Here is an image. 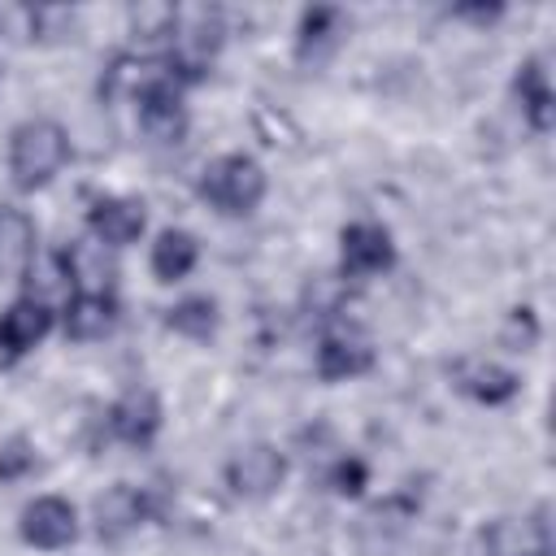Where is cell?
Returning <instances> with one entry per match:
<instances>
[{
    "instance_id": "cell-20",
    "label": "cell",
    "mask_w": 556,
    "mask_h": 556,
    "mask_svg": "<svg viewBox=\"0 0 556 556\" xmlns=\"http://www.w3.org/2000/svg\"><path fill=\"white\" fill-rule=\"evenodd\" d=\"M165 326H169L174 334H182V339H213V330H217V300H208V295H187V300H178V304L165 313Z\"/></svg>"
},
{
    "instance_id": "cell-19",
    "label": "cell",
    "mask_w": 556,
    "mask_h": 556,
    "mask_svg": "<svg viewBox=\"0 0 556 556\" xmlns=\"http://www.w3.org/2000/svg\"><path fill=\"white\" fill-rule=\"evenodd\" d=\"M195 261H200V243H195L191 230H174L169 226V230L156 235V243H152V274H156V282L187 278L195 269Z\"/></svg>"
},
{
    "instance_id": "cell-6",
    "label": "cell",
    "mask_w": 556,
    "mask_h": 556,
    "mask_svg": "<svg viewBox=\"0 0 556 556\" xmlns=\"http://www.w3.org/2000/svg\"><path fill=\"white\" fill-rule=\"evenodd\" d=\"M17 534L22 543L39 547V552H56V547H70L78 539V513L70 500L61 495H39L22 508V521H17Z\"/></svg>"
},
{
    "instance_id": "cell-3",
    "label": "cell",
    "mask_w": 556,
    "mask_h": 556,
    "mask_svg": "<svg viewBox=\"0 0 556 556\" xmlns=\"http://www.w3.org/2000/svg\"><path fill=\"white\" fill-rule=\"evenodd\" d=\"M135 113H139V130H143L152 143H178L182 130H187L182 87H178L165 70L139 83V91H135Z\"/></svg>"
},
{
    "instance_id": "cell-5",
    "label": "cell",
    "mask_w": 556,
    "mask_h": 556,
    "mask_svg": "<svg viewBox=\"0 0 556 556\" xmlns=\"http://www.w3.org/2000/svg\"><path fill=\"white\" fill-rule=\"evenodd\" d=\"M395 265V243L391 230L378 222H352L339 235V269L343 278H369Z\"/></svg>"
},
{
    "instance_id": "cell-10",
    "label": "cell",
    "mask_w": 556,
    "mask_h": 556,
    "mask_svg": "<svg viewBox=\"0 0 556 556\" xmlns=\"http://www.w3.org/2000/svg\"><path fill=\"white\" fill-rule=\"evenodd\" d=\"M61 274L65 282L74 287V295H104L113 291V256L100 239H70L65 252H61Z\"/></svg>"
},
{
    "instance_id": "cell-11",
    "label": "cell",
    "mask_w": 556,
    "mask_h": 556,
    "mask_svg": "<svg viewBox=\"0 0 556 556\" xmlns=\"http://www.w3.org/2000/svg\"><path fill=\"white\" fill-rule=\"evenodd\" d=\"M87 226H91V239H100L104 248H126V243H135L143 235L148 208L135 195H104V200L91 204Z\"/></svg>"
},
{
    "instance_id": "cell-25",
    "label": "cell",
    "mask_w": 556,
    "mask_h": 556,
    "mask_svg": "<svg viewBox=\"0 0 556 556\" xmlns=\"http://www.w3.org/2000/svg\"><path fill=\"white\" fill-rule=\"evenodd\" d=\"M452 13H456V17H473V22H495L504 9H500V4H456Z\"/></svg>"
},
{
    "instance_id": "cell-13",
    "label": "cell",
    "mask_w": 556,
    "mask_h": 556,
    "mask_svg": "<svg viewBox=\"0 0 556 556\" xmlns=\"http://www.w3.org/2000/svg\"><path fill=\"white\" fill-rule=\"evenodd\" d=\"M452 382H456V391H465L478 404H508L521 391V378L495 361H456Z\"/></svg>"
},
{
    "instance_id": "cell-7",
    "label": "cell",
    "mask_w": 556,
    "mask_h": 556,
    "mask_svg": "<svg viewBox=\"0 0 556 556\" xmlns=\"http://www.w3.org/2000/svg\"><path fill=\"white\" fill-rule=\"evenodd\" d=\"M374 361H378L374 343H369L361 330H352V326H334V330H326L321 343H317V378H321V382L361 378V374L374 369Z\"/></svg>"
},
{
    "instance_id": "cell-14",
    "label": "cell",
    "mask_w": 556,
    "mask_h": 556,
    "mask_svg": "<svg viewBox=\"0 0 556 556\" xmlns=\"http://www.w3.org/2000/svg\"><path fill=\"white\" fill-rule=\"evenodd\" d=\"M482 552L486 556H547V526L543 521H517L500 517L482 526Z\"/></svg>"
},
{
    "instance_id": "cell-12",
    "label": "cell",
    "mask_w": 556,
    "mask_h": 556,
    "mask_svg": "<svg viewBox=\"0 0 556 556\" xmlns=\"http://www.w3.org/2000/svg\"><path fill=\"white\" fill-rule=\"evenodd\" d=\"M152 513V500L143 486H130V482H113L100 500H96V534L100 539H122L130 534L135 526H143Z\"/></svg>"
},
{
    "instance_id": "cell-15",
    "label": "cell",
    "mask_w": 556,
    "mask_h": 556,
    "mask_svg": "<svg viewBox=\"0 0 556 556\" xmlns=\"http://www.w3.org/2000/svg\"><path fill=\"white\" fill-rule=\"evenodd\" d=\"M513 91H517V100H521L526 122H530L539 135H547L552 122H556V96H552V83H547V70H543L539 56H530V61L517 65Z\"/></svg>"
},
{
    "instance_id": "cell-24",
    "label": "cell",
    "mask_w": 556,
    "mask_h": 556,
    "mask_svg": "<svg viewBox=\"0 0 556 556\" xmlns=\"http://www.w3.org/2000/svg\"><path fill=\"white\" fill-rule=\"evenodd\" d=\"M365 465L356 460V456H348V460H339L334 469H330V486L339 491V495H361L365 491Z\"/></svg>"
},
{
    "instance_id": "cell-4",
    "label": "cell",
    "mask_w": 556,
    "mask_h": 556,
    "mask_svg": "<svg viewBox=\"0 0 556 556\" xmlns=\"http://www.w3.org/2000/svg\"><path fill=\"white\" fill-rule=\"evenodd\" d=\"M287 478V456L269 443H252V447H239L230 460H226V486L243 500H265L282 486Z\"/></svg>"
},
{
    "instance_id": "cell-22",
    "label": "cell",
    "mask_w": 556,
    "mask_h": 556,
    "mask_svg": "<svg viewBox=\"0 0 556 556\" xmlns=\"http://www.w3.org/2000/svg\"><path fill=\"white\" fill-rule=\"evenodd\" d=\"M26 22H30V39H61V35H70V26H74V9H65V4H39V9H26Z\"/></svg>"
},
{
    "instance_id": "cell-17",
    "label": "cell",
    "mask_w": 556,
    "mask_h": 556,
    "mask_svg": "<svg viewBox=\"0 0 556 556\" xmlns=\"http://www.w3.org/2000/svg\"><path fill=\"white\" fill-rule=\"evenodd\" d=\"M35 261V222L22 208L0 204V278L26 274Z\"/></svg>"
},
{
    "instance_id": "cell-2",
    "label": "cell",
    "mask_w": 556,
    "mask_h": 556,
    "mask_svg": "<svg viewBox=\"0 0 556 556\" xmlns=\"http://www.w3.org/2000/svg\"><path fill=\"white\" fill-rule=\"evenodd\" d=\"M217 213L226 217H248L256 213V204L265 200V169L261 161L243 156V152H226L217 161L204 165L200 174V187H195Z\"/></svg>"
},
{
    "instance_id": "cell-8",
    "label": "cell",
    "mask_w": 556,
    "mask_h": 556,
    "mask_svg": "<svg viewBox=\"0 0 556 556\" xmlns=\"http://www.w3.org/2000/svg\"><path fill=\"white\" fill-rule=\"evenodd\" d=\"M48 330H52V304H43V300H35V295L13 300V304L0 313V365L22 361Z\"/></svg>"
},
{
    "instance_id": "cell-1",
    "label": "cell",
    "mask_w": 556,
    "mask_h": 556,
    "mask_svg": "<svg viewBox=\"0 0 556 556\" xmlns=\"http://www.w3.org/2000/svg\"><path fill=\"white\" fill-rule=\"evenodd\" d=\"M70 161V135L52 117H30L9 135V174L17 191L48 187Z\"/></svg>"
},
{
    "instance_id": "cell-23",
    "label": "cell",
    "mask_w": 556,
    "mask_h": 556,
    "mask_svg": "<svg viewBox=\"0 0 556 556\" xmlns=\"http://www.w3.org/2000/svg\"><path fill=\"white\" fill-rule=\"evenodd\" d=\"M30 469H35V447L26 434H13L9 443H0V482H17Z\"/></svg>"
},
{
    "instance_id": "cell-9",
    "label": "cell",
    "mask_w": 556,
    "mask_h": 556,
    "mask_svg": "<svg viewBox=\"0 0 556 556\" xmlns=\"http://www.w3.org/2000/svg\"><path fill=\"white\" fill-rule=\"evenodd\" d=\"M109 434L117 439V443H130V447H148L152 439H156V430H161V400H156V391H148V387H130V391H122L117 400H113V408H109Z\"/></svg>"
},
{
    "instance_id": "cell-21",
    "label": "cell",
    "mask_w": 556,
    "mask_h": 556,
    "mask_svg": "<svg viewBox=\"0 0 556 556\" xmlns=\"http://www.w3.org/2000/svg\"><path fill=\"white\" fill-rule=\"evenodd\" d=\"M178 26V4H130V30L143 43H169Z\"/></svg>"
},
{
    "instance_id": "cell-18",
    "label": "cell",
    "mask_w": 556,
    "mask_h": 556,
    "mask_svg": "<svg viewBox=\"0 0 556 556\" xmlns=\"http://www.w3.org/2000/svg\"><path fill=\"white\" fill-rule=\"evenodd\" d=\"M348 30V13L343 9H330V4H317V9H304L300 17V39H295V56L300 61H321Z\"/></svg>"
},
{
    "instance_id": "cell-16",
    "label": "cell",
    "mask_w": 556,
    "mask_h": 556,
    "mask_svg": "<svg viewBox=\"0 0 556 556\" xmlns=\"http://www.w3.org/2000/svg\"><path fill=\"white\" fill-rule=\"evenodd\" d=\"M113 326H117V300H113V291H104V295H74L65 304V334L74 343H96Z\"/></svg>"
}]
</instances>
